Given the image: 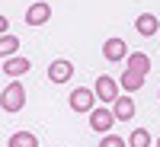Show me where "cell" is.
Instances as JSON below:
<instances>
[{"label": "cell", "instance_id": "obj_1", "mask_svg": "<svg viewBox=\"0 0 160 147\" xmlns=\"http://www.w3.org/2000/svg\"><path fill=\"white\" fill-rule=\"evenodd\" d=\"M22 105H26V86L19 80H10V86L0 93V109L13 115V112H22Z\"/></svg>", "mask_w": 160, "mask_h": 147}, {"label": "cell", "instance_id": "obj_2", "mask_svg": "<svg viewBox=\"0 0 160 147\" xmlns=\"http://www.w3.org/2000/svg\"><path fill=\"white\" fill-rule=\"evenodd\" d=\"M93 96L102 99L106 105H112V99L118 96V80L109 77V74H99V77H96V83H93Z\"/></svg>", "mask_w": 160, "mask_h": 147}, {"label": "cell", "instance_id": "obj_3", "mask_svg": "<svg viewBox=\"0 0 160 147\" xmlns=\"http://www.w3.org/2000/svg\"><path fill=\"white\" fill-rule=\"evenodd\" d=\"M87 118H90V128L96 131V135H106V131H112V122H115V115H112L109 105H102V109H90V112H87Z\"/></svg>", "mask_w": 160, "mask_h": 147}, {"label": "cell", "instance_id": "obj_4", "mask_svg": "<svg viewBox=\"0 0 160 147\" xmlns=\"http://www.w3.org/2000/svg\"><path fill=\"white\" fill-rule=\"evenodd\" d=\"M93 102H96V96H93L90 86H77L71 96H68V105H71L74 112H80V115H87V112L93 109Z\"/></svg>", "mask_w": 160, "mask_h": 147}, {"label": "cell", "instance_id": "obj_5", "mask_svg": "<svg viewBox=\"0 0 160 147\" xmlns=\"http://www.w3.org/2000/svg\"><path fill=\"white\" fill-rule=\"evenodd\" d=\"M3 74L10 77V80H16V77H22V74H29L32 71V61L29 58H19V55H10V58H3Z\"/></svg>", "mask_w": 160, "mask_h": 147}, {"label": "cell", "instance_id": "obj_6", "mask_svg": "<svg viewBox=\"0 0 160 147\" xmlns=\"http://www.w3.org/2000/svg\"><path fill=\"white\" fill-rule=\"evenodd\" d=\"M125 55H128L125 38L112 35V38H106V42H102V58H106V61H125Z\"/></svg>", "mask_w": 160, "mask_h": 147}, {"label": "cell", "instance_id": "obj_7", "mask_svg": "<svg viewBox=\"0 0 160 147\" xmlns=\"http://www.w3.org/2000/svg\"><path fill=\"white\" fill-rule=\"evenodd\" d=\"M71 77H74V64H71V61L58 58V61L48 64V80H51V83H68Z\"/></svg>", "mask_w": 160, "mask_h": 147}, {"label": "cell", "instance_id": "obj_8", "mask_svg": "<svg viewBox=\"0 0 160 147\" xmlns=\"http://www.w3.org/2000/svg\"><path fill=\"white\" fill-rule=\"evenodd\" d=\"M48 19H51V7L45 0H35V3L26 10V26H45Z\"/></svg>", "mask_w": 160, "mask_h": 147}, {"label": "cell", "instance_id": "obj_9", "mask_svg": "<svg viewBox=\"0 0 160 147\" xmlns=\"http://www.w3.org/2000/svg\"><path fill=\"white\" fill-rule=\"evenodd\" d=\"M112 115H115V122H128V118L135 115V99H131V93L128 96L118 93V96L112 99Z\"/></svg>", "mask_w": 160, "mask_h": 147}, {"label": "cell", "instance_id": "obj_10", "mask_svg": "<svg viewBox=\"0 0 160 147\" xmlns=\"http://www.w3.org/2000/svg\"><path fill=\"white\" fill-rule=\"evenodd\" d=\"M125 71H135L141 77H148L151 74V58L144 55V51H128L125 55Z\"/></svg>", "mask_w": 160, "mask_h": 147}, {"label": "cell", "instance_id": "obj_11", "mask_svg": "<svg viewBox=\"0 0 160 147\" xmlns=\"http://www.w3.org/2000/svg\"><path fill=\"white\" fill-rule=\"evenodd\" d=\"M135 29H138V35L151 38V35H157V32H160V19L154 16V13H141V16L135 19Z\"/></svg>", "mask_w": 160, "mask_h": 147}, {"label": "cell", "instance_id": "obj_12", "mask_svg": "<svg viewBox=\"0 0 160 147\" xmlns=\"http://www.w3.org/2000/svg\"><path fill=\"white\" fill-rule=\"evenodd\" d=\"M144 86V77L135 74V71H122V77H118V90H125V93H138Z\"/></svg>", "mask_w": 160, "mask_h": 147}, {"label": "cell", "instance_id": "obj_13", "mask_svg": "<svg viewBox=\"0 0 160 147\" xmlns=\"http://www.w3.org/2000/svg\"><path fill=\"white\" fill-rule=\"evenodd\" d=\"M7 147H38V138L32 131H13L7 138Z\"/></svg>", "mask_w": 160, "mask_h": 147}, {"label": "cell", "instance_id": "obj_14", "mask_svg": "<svg viewBox=\"0 0 160 147\" xmlns=\"http://www.w3.org/2000/svg\"><path fill=\"white\" fill-rule=\"evenodd\" d=\"M16 51H19V38L13 32H3L0 35V58H10V55H16Z\"/></svg>", "mask_w": 160, "mask_h": 147}, {"label": "cell", "instance_id": "obj_15", "mask_svg": "<svg viewBox=\"0 0 160 147\" xmlns=\"http://www.w3.org/2000/svg\"><path fill=\"white\" fill-rule=\"evenodd\" d=\"M125 144H128V147H151V135H148L144 128H135V131L128 135Z\"/></svg>", "mask_w": 160, "mask_h": 147}, {"label": "cell", "instance_id": "obj_16", "mask_svg": "<svg viewBox=\"0 0 160 147\" xmlns=\"http://www.w3.org/2000/svg\"><path fill=\"white\" fill-rule=\"evenodd\" d=\"M99 147H128V144H125V138H118V135H112V131H106V138H99Z\"/></svg>", "mask_w": 160, "mask_h": 147}, {"label": "cell", "instance_id": "obj_17", "mask_svg": "<svg viewBox=\"0 0 160 147\" xmlns=\"http://www.w3.org/2000/svg\"><path fill=\"white\" fill-rule=\"evenodd\" d=\"M3 32H10V19H7V16H0V35H3Z\"/></svg>", "mask_w": 160, "mask_h": 147}, {"label": "cell", "instance_id": "obj_18", "mask_svg": "<svg viewBox=\"0 0 160 147\" xmlns=\"http://www.w3.org/2000/svg\"><path fill=\"white\" fill-rule=\"evenodd\" d=\"M157 147H160V138H157Z\"/></svg>", "mask_w": 160, "mask_h": 147}, {"label": "cell", "instance_id": "obj_19", "mask_svg": "<svg viewBox=\"0 0 160 147\" xmlns=\"http://www.w3.org/2000/svg\"><path fill=\"white\" fill-rule=\"evenodd\" d=\"M157 96H160V93H157Z\"/></svg>", "mask_w": 160, "mask_h": 147}, {"label": "cell", "instance_id": "obj_20", "mask_svg": "<svg viewBox=\"0 0 160 147\" xmlns=\"http://www.w3.org/2000/svg\"><path fill=\"white\" fill-rule=\"evenodd\" d=\"M157 35H160V32H157Z\"/></svg>", "mask_w": 160, "mask_h": 147}]
</instances>
